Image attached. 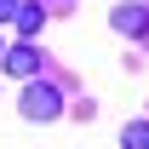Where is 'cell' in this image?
<instances>
[{"instance_id":"6da1fadb","label":"cell","mask_w":149,"mask_h":149,"mask_svg":"<svg viewBox=\"0 0 149 149\" xmlns=\"http://www.w3.org/2000/svg\"><path fill=\"white\" fill-rule=\"evenodd\" d=\"M23 115L29 120H57L63 115V92H57L52 80H29L23 86Z\"/></svg>"},{"instance_id":"7a4b0ae2","label":"cell","mask_w":149,"mask_h":149,"mask_svg":"<svg viewBox=\"0 0 149 149\" xmlns=\"http://www.w3.org/2000/svg\"><path fill=\"white\" fill-rule=\"evenodd\" d=\"M115 29L132 40H143L149 35V6H115Z\"/></svg>"},{"instance_id":"3957f363","label":"cell","mask_w":149,"mask_h":149,"mask_svg":"<svg viewBox=\"0 0 149 149\" xmlns=\"http://www.w3.org/2000/svg\"><path fill=\"white\" fill-rule=\"evenodd\" d=\"M0 57H6V74H23V80L40 74V52L35 46H12V52H0Z\"/></svg>"},{"instance_id":"277c9868","label":"cell","mask_w":149,"mask_h":149,"mask_svg":"<svg viewBox=\"0 0 149 149\" xmlns=\"http://www.w3.org/2000/svg\"><path fill=\"white\" fill-rule=\"evenodd\" d=\"M120 149H149V120H132L126 138H120Z\"/></svg>"},{"instance_id":"5b68a950","label":"cell","mask_w":149,"mask_h":149,"mask_svg":"<svg viewBox=\"0 0 149 149\" xmlns=\"http://www.w3.org/2000/svg\"><path fill=\"white\" fill-rule=\"evenodd\" d=\"M17 29L35 35V29H40V6H17Z\"/></svg>"},{"instance_id":"8992f818","label":"cell","mask_w":149,"mask_h":149,"mask_svg":"<svg viewBox=\"0 0 149 149\" xmlns=\"http://www.w3.org/2000/svg\"><path fill=\"white\" fill-rule=\"evenodd\" d=\"M17 6H23V0H0V23H6V17H17Z\"/></svg>"},{"instance_id":"52a82bcc","label":"cell","mask_w":149,"mask_h":149,"mask_svg":"<svg viewBox=\"0 0 149 149\" xmlns=\"http://www.w3.org/2000/svg\"><path fill=\"white\" fill-rule=\"evenodd\" d=\"M0 52H6V40H0Z\"/></svg>"}]
</instances>
